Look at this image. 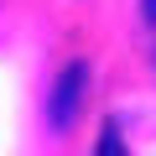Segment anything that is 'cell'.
Listing matches in <instances>:
<instances>
[{"label":"cell","mask_w":156,"mask_h":156,"mask_svg":"<svg viewBox=\"0 0 156 156\" xmlns=\"http://www.w3.org/2000/svg\"><path fill=\"white\" fill-rule=\"evenodd\" d=\"M94 156H130L125 140H120V120H104V125H99V151H94Z\"/></svg>","instance_id":"cell-2"},{"label":"cell","mask_w":156,"mask_h":156,"mask_svg":"<svg viewBox=\"0 0 156 156\" xmlns=\"http://www.w3.org/2000/svg\"><path fill=\"white\" fill-rule=\"evenodd\" d=\"M83 94H89V62H68L57 73L52 94H47V125L52 130H68L78 120V109H83Z\"/></svg>","instance_id":"cell-1"},{"label":"cell","mask_w":156,"mask_h":156,"mask_svg":"<svg viewBox=\"0 0 156 156\" xmlns=\"http://www.w3.org/2000/svg\"><path fill=\"white\" fill-rule=\"evenodd\" d=\"M146 21H156V0H146Z\"/></svg>","instance_id":"cell-3"}]
</instances>
